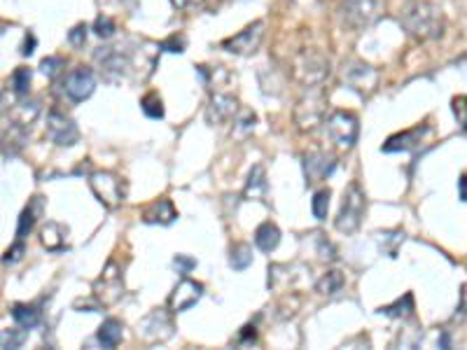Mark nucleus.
<instances>
[{
  "instance_id": "4",
  "label": "nucleus",
  "mask_w": 467,
  "mask_h": 350,
  "mask_svg": "<svg viewBox=\"0 0 467 350\" xmlns=\"http://www.w3.org/2000/svg\"><path fill=\"white\" fill-rule=\"evenodd\" d=\"M365 208H367L365 192L360 189L358 182H350L346 187V192H343L339 215H336V220H334L336 231H341V233L358 231L362 224V217H365Z\"/></svg>"
},
{
  "instance_id": "48",
  "label": "nucleus",
  "mask_w": 467,
  "mask_h": 350,
  "mask_svg": "<svg viewBox=\"0 0 467 350\" xmlns=\"http://www.w3.org/2000/svg\"><path fill=\"white\" fill-rule=\"evenodd\" d=\"M460 311H467V285H463V292H460Z\"/></svg>"
},
{
  "instance_id": "40",
  "label": "nucleus",
  "mask_w": 467,
  "mask_h": 350,
  "mask_svg": "<svg viewBox=\"0 0 467 350\" xmlns=\"http://www.w3.org/2000/svg\"><path fill=\"white\" fill-rule=\"evenodd\" d=\"M87 30L89 28L84 26V23H77V26L68 33V42L73 47H84V42H87Z\"/></svg>"
},
{
  "instance_id": "30",
  "label": "nucleus",
  "mask_w": 467,
  "mask_h": 350,
  "mask_svg": "<svg viewBox=\"0 0 467 350\" xmlns=\"http://www.w3.org/2000/svg\"><path fill=\"white\" fill-rule=\"evenodd\" d=\"M377 236H379V245H381V250H383V255L397 257L399 243L404 241V231H402V229H395V231H379Z\"/></svg>"
},
{
  "instance_id": "29",
  "label": "nucleus",
  "mask_w": 467,
  "mask_h": 350,
  "mask_svg": "<svg viewBox=\"0 0 467 350\" xmlns=\"http://www.w3.org/2000/svg\"><path fill=\"white\" fill-rule=\"evenodd\" d=\"M343 285H346V278H343L341 271H327L321 280L316 282V290L321 294H330L332 297V294L341 292Z\"/></svg>"
},
{
  "instance_id": "22",
  "label": "nucleus",
  "mask_w": 467,
  "mask_h": 350,
  "mask_svg": "<svg viewBox=\"0 0 467 350\" xmlns=\"http://www.w3.org/2000/svg\"><path fill=\"white\" fill-rule=\"evenodd\" d=\"M42 211H45V199H42V196H33V201H30L19 215V222H17V238H26L28 233L33 231V226L38 222Z\"/></svg>"
},
{
  "instance_id": "28",
  "label": "nucleus",
  "mask_w": 467,
  "mask_h": 350,
  "mask_svg": "<svg viewBox=\"0 0 467 350\" xmlns=\"http://www.w3.org/2000/svg\"><path fill=\"white\" fill-rule=\"evenodd\" d=\"M229 264L234 271H245L253 264V248L248 243H236L229 253Z\"/></svg>"
},
{
  "instance_id": "45",
  "label": "nucleus",
  "mask_w": 467,
  "mask_h": 350,
  "mask_svg": "<svg viewBox=\"0 0 467 350\" xmlns=\"http://www.w3.org/2000/svg\"><path fill=\"white\" fill-rule=\"evenodd\" d=\"M173 3V8L178 10H192V8H199L204 0H171Z\"/></svg>"
},
{
  "instance_id": "38",
  "label": "nucleus",
  "mask_w": 467,
  "mask_h": 350,
  "mask_svg": "<svg viewBox=\"0 0 467 350\" xmlns=\"http://www.w3.org/2000/svg\"><path fill=\"white\" fill-rule=\"evenodd\" d=\"M185 45H187V40L182 38V35H171L169 40H164L162 45H159V49H164V52L180 54V52H185Z\"/></svg>"
},
{
  "instance_id": "14",
  "label": "nucleus",
  "mask_w": 467,
  "mask_h": 350,
  "mask_svg": "<svg viewBox=\"0 0 467 350\" xmlns=\"http://www.w3.org/2000/svg\"><path fill=\"white\" fill-rule=\"evenodd\" d=\"M94 89H96V75H94V70H91V68L79 66V68L70 70L68 75H66L64 91H66V96H68L73 103L87 101V98L94 94Z\"/></svg>"
},
{
  "instance_id": "10",
  "label": "nucleus",
  "mask_w": 467,
  "mask_h": 350,
  "mask_svg": "<svg viewBox=\"0 0 467 350\" xmlns=\"http://www.w3.org/2000/svg\"><path fill=\"white\" fill-rule=\"evenodd\" d=\"M294 72H297L299 82L304 87H313V84H323L325 77L330 75V61L318 52H304L294 64Z\"/></svg>"
},
{
  "instance_id": "19",
  "label": "nucleus",
  "mask_w": 467,
  "mask_h": 350,
  "mask_svg": "<svg viewBox=\"0 0 467 350\" xmlns=\"http://www.w3.org/2000/svg\"><path fill=\"white\" fill-rule=\"evenodd\" d=\"M68 233H70V229L66 224L49 220V222L40 229L42 248L49 250V253H61V250L68 248Z\"/></svg>"
},
{
  "instance_id": "1",
  "label": "nucleus",
  "mask_w": 467,
  "mask_h": 350,
  "mask_svg": "<svg viewBox=\"0 0 467 350\" xmlns=\"http://www.w3.org/2000/svg\"><path fill=\"white\" fill-rule=\"evenodd\" d=\"M399 26L419 42L437 40L444 35V12L432 0H407L397 14Z\"/></svg>"
},
{
  "instance_id": "26",
  "label": "nucleus",
  "mask_w": 467,
  "mask_h": 350,
  "mask_svg": "<svg viewBox=\"0 0 467 350\" xmlns=\"http://www.w3.org/2000/svg\"><path fill=\"white\" fill-rule=\"evenodd\" d=\"M12 318H15V322L19 324L23 329H33L40 324V311L35 309V306H28V304H15L12 306Z\"/></svg>"
},
{
  "instance_id": "18",
  "label": "nucleus",
  "mask_w": 467,
  "mask_h": 350,
  "mask_svg": "<svg viewBox=\"0 0 467 350\" xmlns=\"http://www.w3.org/2000/svg\"><path fill=\"white\" fill-rule=\"evenodd\" d=\"M430 131H432L430 126H416V128H409V131L395 133V136H390L385 140L381 150L383 152H411L423 143V138H426Z\"/></svg>"
},
{
  "instance_id": "24",
  "label": "nucleus",
  "mask_w": 467,
  "mask_h": 350,
  "mask_svg": "<svg viewBox=\"0 0 467 350\" xmlns=\"http://www.w3.org/2000/svg\"><path fill=\"white\" fill-rule=\"evenodd\" d=\"M96 339L103 348H117L122 343V339H124V324L115 320V318H108V320L98 327Z\"/></svg>"
},
{
  "instance_id": "37",
  "label": "nucleus",
  "mask_w": 467,
  "mask_h": 350,
  "mask_svg": "<svg viewBox=\"0 0 467 350\" xmlns=\"http://www.w3.org/2000/svg\"><path fill=\"white\" fill-rule=\"evenodd\" d=\"M451 110H453V115H456L460 128L467 133V96H456V98H453Z\"/></svg>"
},
{
  "instance_id": "43",
  "label": "nucleus",
  "mask_w": 467,
  "mask_h": 350,
  "mask_svg": "<svg viewBox=\"0 0 467 350\" xmlns=\"http://www.w3.org/2000/svg\"><path fill=\"white\" fill-rule=\"evenodd\" d=\"M321 257H323V260H330V262L336 260L334 248H332V243L327 241V238H321Z\"/></svg>"
},
{
  "instance_id": "15",
  "label": "nucleus",
  "mask_w": 467,
  "mask_h": 350,
  "mask_svg": "<svg viewBox=\"0 0 467 350\" xmlns=\"http://www.w3.org/2000/svg\"><path fill=\"white\" fill-rule=\"evenodd\" d=\"M201 294H204V285H201V282H196L192 278H182L175 285V290L171 292L169 309L173 313L189 311L192 306H196V302L201 299Z\"/></svg>"
},
{
  "instance_id": "9",
  "label": "nucleus",
  "mask_w": 467,
  "mask_h": 350,
  "mask_svg": "<svg viewBox=\"0 0 467 350\" xmlns=\"http://www.w3.org/2000/svg\"><path fill=\"white\" fill-rule=\"evenodd\" d=\"M171 313L166 309H155L152 313H147V315L143 318V322L138 324V334L143 336L145 341H152V343L169 341L175 331V324H173Z\"/></svg>"
},
{
  "instance_id": "31",
  "label": "nucleus",
  "mask_w": 467,
  "mask_h": 350,
  "mask_svg": "<svg viewBox=\"0 0 467 350\" xmlns=\"http://www.w3.org/2000/svg\"><path fill=\"white\" fill-rule=\"evenodd\" d=\"M140 110H143L145 117H150V119H164V103L155 91L140 98Z\"/></svg>"
},
{
  "instance_id": "25",
  "label": "nucleus",
  "mask_w": 467,
  "mask_h": 350,
  "mask_svg": "<svg viewBox=\"0 0 467 350\" xmlns=\"http://www.w3.org/2000/svg\"><path fill=\"white\" fill-rule=\"evenodd\" d=\"M280 243V229L274 222H262L255 229V245L262 253H274Z\"/></svg>"
},
{
  "instance_id": "23",
  "label": "nucleus",
  "mask_w": 467,
  "mask_h": 350,
  "mask_svg": "<svg viewBox=\"0 0 467 350\" xmlns=\"http://www.w3.org/2000/svg\"><path fill=\"white\" fill-rule=\"evenodd\" d=\"M267 173H264V166L257 164L250 168L248 173V182H245V189H243V196L245 201H264V196H267Z\"/></svg>"
},
{
  "instance_id": "6",
  "label": "nucleus",
  "mask_w": 467,
  "mask_h": 350,
  "mask_svg": "<svg viewBox=\"0 0 467 350\" xmlns=\"http://www.w3.org/2000/svg\"><path fill=\"white\" fill-rule=\"evenodd\" d=\"M325 126H327V133H330L332 143H334L336 147H341V150H350V147H355V143H358L360 121H358V117H355L353 113L336 110V113H332L327 117Z\"/></svg>"
},
{
  "instance_id": "47",
  "label": "nucleus",
  "mask_w": 467,
  "mask_h": 350,
  "mask_svg": "<svg viewBox=\"0 0 467 350\" xmlns=\"http://www.w3.org/2000/svg\"><path fill=\"white\" fill-rule=\"evenodd\" d=\"M458 194H460V201H467V173L460 175V180H458Z\"/></svg>"
},
{
  "instance_id": "3",
  "label": "nucleus",
  "mask_w": 467,
  "mask_h": 350,
  "mask_svg": "<svg viewBox=\"0 0 467 350\" xmlns=\"http://www.w3.org/2000/svg\"><path fill=\"white\" fill-rule=\"evenodd\" d=\"M383 0H343L341 3V21L350 30H365L374 26L383 17Z\"/></svg>"
},
{
  "instance_id": "46",
  "label": "nucleus",
  "mask_w": 467,
  "mask_h": 350,
  "mask_svg": "<svg viewBox=\"0 0 467 350\" xmlns=\"http://www.w3.org/2000/svg\"><path fill=\"white\" fill-rule=\"evenodd\" d=\"M33 47H35V35H26V42H23V49H21V54L23 57H30L33 54Z\"/></svg>"
},
{
  "instance_id": "35",
  "label": "nucleus",
  "mask_w": 467,
  "mask_h": 350,
  "mask_svg": "<svg viewBox=\"0 0 467 350\" xmlns=\"http://www.w3.org/2000/svg\"><path fill=\"white\" fill-rule=\"evenodd\" d=\"M26 331L28 329H3V334H0V341H3V348L10 350V348H19L23 341H26Z\"/></svg>"
},
{
  "instance_id": "20",
  "label": "nucleus",
  "mask_w": 467,
  "mask_h": 350,
  "mask_svg": "<svg viewBox=\"0 0 467 350\" xmlns=\"http://www.w3.org/2000/svg\"><path fill=\"white\" fill-rule=\"evenodd\" d=\"M140 217H143V222H147V224H162V226H166V224L175 222L178 211H175V206L171 204V199H157V201H152L150 206L143 208Z\"/></svg>"
},
{
  "instance_id": "27",
  "label": "nucleus",
  "mask_w": 467,
  "mask_h": 350,
  "mask_svg": "<svg viewBox=\"0 0 467 350\" xmlns=\"http://www.w3.org/2000/svg\"><path fill=\"white\" fill-rule=\"evenodd\" d=\"M379 313L381 315H388V318H411L414 315V294L407 292L404 297H399L397 302H392L388 306H381Z\"/></svg>"
},
{
  "instance_id": "34",
  "label": "nucleus",
  "mask_w": 467,
  "mask_h": 350,
  "mask_svg": "<svg viewBox=\"0 0 467 350\" xmlns=\"http://www.w3.org/2000/svg\"><path fill=\"white\" fill-rule=\"evenodd\" d=\"M30 68H17L12 72L10 77V84H12V91H15L17 96H28V89H30Z\"/></svg>"
},
{
  "instance_id": "13",
  "label": "nucleus",
  "mask_w": 467,
  "mask_h": 350,
  "mask_svg": "<svg viewBox=\"0 0 467 350\" xmlns=\"http://www.w3.org/2000/svg\"><path fill=\"white\" fill-rule=\"evenodd\" d=\"M96 61L101 66L103 75L108 79H120L126 77L131 70V57L122 47H103L96 52Z\"/></svg>"
},
{
  "instance_id": "16",
  "label": "nucleus",
  "mask_w": 467,
  "mask_h": 350,
  "mask_svg": "<svg viewBox=\"0 0 467 350\" xmlns=\"http://www.w3.org/2000/svg\"><path fill=\"white\" fill-rule=\"evenodd\" d=\"M334 168H336V159L327 155V152H309V155H304L306 185H316V182L330 177L334 173Z\"/></svg>"
},
{
  "instance_id": "8",
  "label": "nucleus",
  "mask_w": 467,
  "mask_h": 350,
  "mask_svg": "<svg viewBox=\"0 0 467 350\" xmlns=\"http://www.w3.org/2000/svg\"><path fill=\"white\" fill-rule=\"evenodd\" d=\"M94 297L98 299V304H103V306H113L124 297V280H122V271L117 269V264L113 260L106 264L101 278L94 282Z\"/></svg>"
},
{
  "instance_id": "41",
  "label": "nucleus",
  "mask_w": 467,
  "mask_h": 350,
  "mask_svg": "<svg viewBox=\"0 0 467 350\" xmlns=\"http://www.w3.org/2000/svg\"><path fill=\"white\" fill-rule=\"evenodd\" d=\"M23 253H26V245H23V238H19L12 248H8V253H5L3 260H5V264H15L21 260Z\"/></svg>"
},
{
  "instance_id": "11",
  "label": "nucleus",
  "mask_w": 467,
  "mask_h": 350,
  "mask_svg": "<svg viewBox=\"0 0 467 350\" xmlns=\"http://www.w3.org/2000/svg\"><path fill=\"white\" fill-rule=\"evenodd\" d=\"M262 38H264V23L255 21L250 23V26H245L241 33L227 38L222 42V49H227L229 54H236V57H250V54H255L257 49H260Z\"/></svg>"
},
{
  "instance_id": "42",
  "label": "nucleus",
  "mask_w": 467,
  "mask_h": 350,
  "mask_svg": "<svg viewBox=\"0 0 467 350\" xmlns=\"http://www.w3.org/2000/svg\"><path fill=\"white\" fill-rule=\"evenodd\" d=\"M175 266L180 273H189L192 269H196V260L194 257H187V255H178L175 257Z\"/></svg>"
},
{
  "instance_id": "5",
  "label": "nucleus",
  "mask_w": 467,
  "mask_h": 350,
  "mask_svg": "<svg viewBox=\"0 0 467 350\" xmlns=\"http://www.w3.org/2000/svg\"><path fill=\"white\" fill-rule=\"evenodd\" d=\"M89 187L96 199L101 201L108 211L120 208L126 196L124 182H122V177L113 173V171H94V173L89 175Z\"/></svg>"
},
{
  "instance_id": "2",
  "label": "nucleus",
  "mask_w": 467,
  "mask_h": 350,
  "mask_svg": "<svg viewBox=\"0 0 467 350\" xmlns=\"http://www.w3.org/2000/svg\"><path fill=\"white\" fill-rule=\"evenodd\" d=\"M325 110H327V96L321 84L306 87L302 98L297 101L294 108V124L299 131H313L325 119Z\"/></svg>"
},
{
  "instance_id": "36",
  "label": "nucleus",
  "mask_w": 467,
  "mask_h": 350,
  "mask_svg": "<svg viewBox=\"0 0 467 350\" xmlns=\"http://www.w3.org/2000/svg\"><path fill=\"white\" fill-rule=\"evenodd\" d=\"M115 30H117V26H115V21L110 19V17H96V21H94V33L98 35V38H103V40H108V38H113L115 35Z\"/></svg>"
},
{
  "instance_id": "39",
  "label": "nucleus",
  "mask_w": 467,
  "mask_h": 350,
  "mask_svg": "<svg viewBox=\"0 0 467 350\" xmlns=\"http://www.w3.org/2000/svg\"><path fill=\"white\" fill-rule=\"evenodd\" d=\"M61 68H64V59H59V57H49L40 64V70L45 72L47 77H54Z\"/></svg>"
},
{
  "instance_id": "7",
  "label": "nucleus",
  "mask_w": 467,
  "mask_h": 350,
  "mask_svg": "<svg viewBox=\"0 0 467 350\" xmlns=\"http://www.w3.org/2000/svg\"><path fill=\"white\" fill-rule=\"evenodd\" d=\"M341 72H343V84H346L348 89L358 91L362 98L372 96L374 89H377V84H379V72L374 70V66L365 64V61L350 59L343 64Z\"/></svg>"
},
{
  "instance_id": "33",
  "label": "nucleus",
  "mask_w": 467,
  "mask_h": 350,
  "mask_svg": "<svg viewBox=\"0 0 467 350\" xmlns=\"http://www.w3.org/2000/svg\"><path fill=\"white\" fill-rule=\"evenodd\" d=\"M255 121L257 117L253 110H238V115L234 117V131H236V136H248L250 131L255 128Z\"/></svg>"
},
{
  "instance_id": "32",
  "label": "nucleus",
  "mask_w": 467,
  "mask_h": 350,
  "mask_svg": "<svg viewBox=\"0 0 467 350\" xmlns=\"http://www.w3.org/2000/svg\"><path fill=\"white\" fill-rule=\"evenodd\" d=\"M330 196H332V192H330L327 187L318 189V192L313 194V199H311V213H313V217H316V220H325V217H327Z\"/></svg>"
},
{
  "instance_id": "21",
  "label": "nucleus",
  "mask_w": 467,
  "mask_h": 350,
  "mask_svg": "<svg viewBox=\"0 0 467 350\" xmlns=\"http://www.w3.org/2000/svg\"><path fill=\"white\" fill-rule=\"evenodd\" d=\"M40 117V103L38 101H21L10 110V121L15 128L26 131L35 124V119Z\"/></svg>"
},
{
  "instance_id": "17",
  "label": "nucleus",
  "mask_w": 467,
  "mask_h": 350,
  "mask_svg": "<svg viewBox=\"0 0 467 350\" xmlns=\"http://www.w3.org/2000/svg\"><path fill=\"white\" fill-rule=\"evenodd\" d=\"M238 101L229 94H222V91H218V94L211 96V103H208L206 108V119L208 124H227V121H231L234 117L238 115Z\"/></svg>"
},
{
  "instance_id": "44",
  "label": "nucleus",
  "mask_w": 467,
  "mask_h": 350,
  "mask_svg": "<svg viewBox=\"0 0 467 350\" xmlns=\"http://www.w3.org/2000/svg\"><path fill=\"white\" fill-rule=\"evenodd\" d=\"M257 341V331H255V327H243L241 329V334H238V343H255Z\"/></svg>"
},
{
  "instance_id": "12",
  "label": "nucleus",
  "mask_w": 467,
  "mask_h": 350,
  "mask_svg": "<svg viewBox=\"0 0 467 350\" xmlns=\"http://www.w3.org/2000/svg\"><path fill=\"white\" fill-rule=\"evenodd\" d=\"M47 136L59 147H73L79 140V128L66 113L52 110L47 117Z\"/></svg>"
}]
</instances>
